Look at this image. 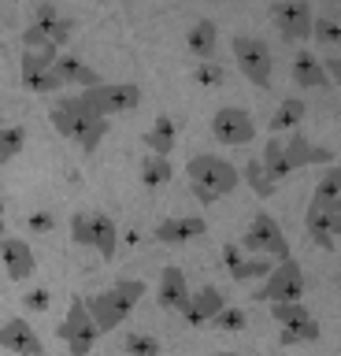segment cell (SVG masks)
<instances>
[{"label":"cell","instance_id":"obj_9","mask_svg":"<svg viewBox=\"0 0 341 356\" xmlns=\"http://www.w3.org/2000/svg\"><path fill=\"white\" fill-rule=\"evenodd\" d=\"M304 297V271L301 264L293 260H278L274 271L263 278V286L256 289V300H267V305H278V300H301Z\"/></svg>","mask_w":341,"mask_h":356},{"label":"cell","instance_id":"obj_39","mask_svg":"<svg viewBox=\"0 0 341 356\" xmlns=\"http://www.w3.org/2000/svg\"><path fill=\"white\" fill-rule=\"evenodd\" d=\"M52 222H56V219H52L49 211H38V216H30V227H34V230H41V234H45V230H52Z\"/></svg>","mask_w":341,"mask_h":356},{"label":"cell","instance_id":"obj_19","mask_svg":"<svg viewBox=\"0 0 341 356\" xmlns=\"http://www.w3.org/2000/svg\"><path fill=\"white\" fill-rule=\"evenodd\" d=\"M285 156H290L293 171H301V167H326V163H334V152L323 149V145H312L304 134L285 138Z\"/></svg>","mask_w":341,"mask_h":356},{"label":"cell","instance_id":"obj_30","mask_svg":"<svg viewBox=\"0 0 341 356\" xmlns=\"http://www.w3.org/2000/svg\"><path fill=\"white\" fill-rule=\"evenodd\" d=\"M26 145V130L23 127H0V163H12Z\"/></svg>","mask_w":341,"mask_h":356},{"label":"cell","instance_id":"obj_35","mask_svg":"<svg viewBox=\"0 0 341 356\" xmlns=\"http://www.w3.org/2000/svg\"><path fill=\"white\" fill-rule=\"evenodd\" d=\"M315 41H341V15L315 19Z\"/></svg>","mask_w":341,"mask_h":356},{"label":"cell","instance_id":"obj_40","mask_svg":"<svg viewBox=\"0 0 341 356\" xmlns=\"http://www.w3.org/2000/svg\"><path fill=\"white\" fill-rule=\"evenodd\" d=\"M326 71H330V78H334L338 89H341V60H326Z\"/></svg>","mask_w":341,"mask_h":356},{"label":"cell","instance_id":"obj_12","mask_svg":"<svg viewBox=\"0 0 341 356\" xmlns=\"http://www.w3.org/2000/svg\"><path fill=\"white\" fill-rule=\"evenodd\" d=\"M271 19L285 41H308L315 33V15L304 0H282V4H274Z\"/></svg>","mask_w":341,"mask_h":356},{"label":"cell","instance_id":"obj_24","mask_svg":"<svg viewBox=\"0 0 341 356\" xmlns=\"http://www.w3.org/2000/svg\"><path fill=\"white\" fill-rule=\"evenodd\" d=\"M304 97H285L278 108H274V115H271V134H285V130H293V127H301V119H304Z\"/></svg>","mask_w":341,"mask_h":356},{"label":"cell","instance_id":"obj_11","mask_svg":"<svg viewBox=\"0 0 341 356\" xmlns=\"http://www.w3.org/2000/svg\"><path fill=\"white\" fill-rule=\"evenodd\" d=\"M230 49H234V60L241 67V74H245L252 86H263V89L271 86V49L260 38H234Z\"/></svg>","mask_w":341,"mask_h":356},{"label":"cell","instance_id":"obj_13","mask_svg":"<svg viewBox=\"0 0 341 356\" xmlns=\"http://www.w3.org/2000/svg\"><path fill=\"white\" fill-rule=\"evenodd\" d=\"M0 260H4V271L12 282H26V278L38 271V256L23 238H8L4 234V238H0Z\"/></svg>","mask_w":341,"mask_h":356},{"label":"cell","instance_id":"obj_14","mask_svg":"<svg viewBox=\"0 0 341 356\" xmlns=\"http://www.w3.org/2000/svg\"><path fill=\"white\" fill-rule=\"evenodd\" d=\"M223 264H226V271L234 275L238 282H245V278H267L278 260H271V256H256V252L245 256L241 245H223Z\"/></svg>","mask_w":341,"mask_h":356},{"label":"cell","instance_id":"obj_3","mask_svg":"<svg viewBox=\"0 0 341 356\" xmlns=\"http://www.w3.org/2000/svg\"><path fill=\"white\" fill-rule=\"evenodd\" d=\"M141 297H145V282H141V278H123V282H115L112 289L90 297L85 305H90L101 334H112L115 327H123V323H126V316L138 308Z\"/></svg>","mask_w":341,"mask_h":356},{"label":"cell","instance_id":"obj_18","mask_svg":"<svg viewBox=\"0 0 341 356\" xmlns=\"http://www.w3.org/2000/svg\"><path fill=\"white\" fill-rule=\"evenodd\" d=\"M223 308H226L223 293H219L215 286H201V289H197V293L190 297V305L182 308V319L193 323V327H204V323H212Z\"/></svg>","mask_w":341,"mask_h":356},{"label":"cell","instance_id":"obj_15","mask_svg":"<svg viewBox=\"0 0 341 356\" xmlns=\"http://www.w3.org/2000/svg\"><path fill=\"white\" fill-rule=\"evenodd\" d=\"M0 349H8L15 356H45V345H41V338L26 319H8L0 327Z\"/></svg>","mask_w":341,"mask_h":356},{"label":"cell","instance_id":"obj_29","mask_svg":"<svg viewBox=\"0 0 341 356\" xmlns=\"http://www.w3.org/2000/svg\"><path fill=\"white\" fill-rule=\"evenodd\" d=\"M319 319H304V323H293V327H282V345H308V341H319Z\"/></svg>","mask_w":341,"mask_h":356},{"label":"cell","instance_id":"obj_34","mask_svg":"<svg viewBox=\"0 0 341 356\" xmlns=\"http://www.w3.org/2000/svg\"><path fill=\"white\" fill-rule=\"evenodd\" d=\"M245 312H241V308H223V312H219V316L212 319V327H219V330H245Z\"/></svg>","mask_w":341,"mask_h":356},{"label":"cell","instance_id":"obj_7","mask_svg":"<svg viewBox=\"0 0 341 356\" xmlns=\"http://www.w3.org/2000/svg\"><path fill=\"white\" fill-rule=\"evenodd\" d=\"M78 97L97 111V115H104V119L123 115V111H134L141 104V89L134 82H101V86L82 89Z\"/></svg>","mask_w":341,"mask_h":356},{"label":"cell","instance_id":"obj_8","mask_svg":"<svg viewBox=\"0 0 341 356\" xmlns=\"http://www.w3.org/2000/svg\"><path fill=\"white\" fill-rule=\"evenodd\" d=\"M241 249L256 252V256H271V260H290V241H285L282 227L274 222V216H267V211H260V216L249 222V230L241 234Z\"/></svg>","mask_w":341,"mask_h":356},{"label":"cell","instance_id":"obj_37","mask_svg":"<svg viewBox=\"0 0 341 356\" xmlns=\"http://www.w3.org/2000/svg\"><path fill=\"white\" fill-rule=\"evenodd\" d=\"M197 82H204V86H219V82H223V67H215L212 60H204L201 67H197Z\"/></svg>","mask_w":341,"mask_h":356},{"label":"cell","instance_id":"obj_28","mask_svg":"<svg viewBox=\"0 0 341 356\" xmlns=\"http://www.w3.org/2000/svg\"><path fill=\"white\" fill-rule=\"evenodd\" d=\"M241 178H245V182H249V189H252L256 197H263V200H267V197H274V189H278V182L271 178V171L263 167V160H249V167L241 171Z\"/></svg>","mask_w":341,"mask_h":356},{"label":"cell","instance_id":"obj_27","mask_svg":"<svg viewBox=\"0 0 341 356\" xmlns=\"http://www.w3.org/2000/svg\"><path fill=\"white\" fill-rule=\"evenodd\" d=\"M171 175H174V167H171L167 156H156V152H152V156H145V160H141V182H145L149 189L167 186Z\"/></svg>","mask_w":341,"mask_h":356},{"label":"cell","instance_id":"obj_17","mask_svg":"<svg viewBox=\"0 0 341 356\" xmlns=\"http://www.w3.org/2000/svg\"><path fill=\"white\" fill-rule=\"evenodd\" d=\"M204 234H208L204 216H171L156 227V241L160 245H185L193 238H204Z\"/></svg>","mask_w":341,"mask_h":356},{"label":"cell","instance_id":"obj_21","mask_svg":"<svg viewBox=\"0 0 341 356\" xmlns=\"http://www.w3.org/2000/svg\"><path fill=\"white\" fill-rule=\"evenodd\" d=\"M174 141H178V127H174L171 115H160V119L145 130V149L156 152V156H171V152H174Z\"/></svg>","mask_w":341,"mask_h":356},{"label":"cell","instance_id":"obj_25","mask_svg":"<svg viewBox=\"0 0 341 356\" xmlns=\"http://www.w3.org/2000/svg\"><path fill=\"white\" fill-rule=\"evenodd\" d=\"M263 167L271 171L274 182H282L285 175H293L290 156H285V138H282V134H271V141L263 145Z\"/></svg>","mask_w":341,"mask_h":356},{"label":"cell","instance_id":"obj_5","mask_svg":"<svg viewBox=\"0 0 341 356\" xmlns=\"http://www.w3.org/2000/svg\"><path fill=\"white\" fill-rule=\"evenodd\" d=\"M56 334H60V341L67 345L71 356H90L97 338H101V327H97L90 305H85L82 297H71V308H67V316H63V323L56 327Z\"/></svg>","mask_w":341,"mask_h":356},{"label":"cell","instance_id":"obj_31","mask_svg":"<svg viewBox=\"0 0 341 356\" xmlns=\"http://www.w3.org/2000/svg\"><path fill=\"white\" fill-rule=\"evenodd\" d=\"M271 316L278 319L282 327H293V323L312 319V312H308V305H301V300H278V305H271Z\"/></svg>","mask_w":341,"mask_h":356},{"label":"cell","instance_id":"obj_44","mask_svg":"<svg viewBox=\"0 0 341 356\" xmlns=\"http://www.w3.org/2000/svg\"><path fill=\"white\" fill-rule=\"evenodd\" d=\"M215 356H234V353H215Z\"/></svg>","mask_w":341,"mask_h":356},{"label":"cell","instance_id":"obj_2","mask_svg":"<svg viewBox=\"0 0 341 356\" xmlns=\"http://www.w3.org/2000/svg\"><path fill=\"white\" fill-rule=\"evenodd\" d=\"M185 175H190V186L201 204H215V200L230 197L241 182V171L223 156H212V152H197L190 156L185 163Z\"/></svg>","mask_w":341,"mask_h":356},{"label":"cell","instance_id":"obj_10","mask_svg":"<svg viewBox=\"0 0 341 356\" xmlns=\"http://www.w3.org/2000/svg\"><path fill=\"white\" fill-rule=\"evenodd\" d=\"M212 134L219 145H230V149H241V145H252L256 141V119L249 115L245 108H219L212 115Z\"/></svg>","mask_w":341,"mask_h":356},{"label":"cell","instance_id":"obj_16","mask_svg":"<svg viewBox=\"0 0 341 356\" xmlns=\"http://www.w3.org/2000/svg\"><path fill=\"white\" fill-rule=\"evenodd\" d=\"M190 297H193V289H190V282H185V271H182V267H163L160 289H156L160 308H163V312H178V316H182V308L190 305Z\"/></svg>","mask_w":341,"mask_h":356},{"label":"cell","instance_id":"obj_38","mask_svg":"<svg viewBox=\"0 0 341 356\" xmlns=\"http://www.w3.org/2000/svg\"><path fill=\"white\" fill-rule=\"evenodd\" d=\"M26 308L30 312H45L49 308V293H45V289H30V293H26Z\"/></svg>","mask_w":341,"mask_h":356},{"label":"cell","instance_id":"obj_36","mask_svg":"<svg viewBox=\"0 0 341 356\" xmlns=\"http://www.w3.org/2000/svg\"><path fill=\"white\" fill-rule=\"evenodd\" d=\"M45 44H56L49 38V30L45 26H38V22H30L26 33H23V49H45Z\"/></svg>","mask_w":341,"mask_h":356},{"label":"cell","instance_id":"obj_32","mask_svg":"<svg viewBox=\"0 0 341 356\" xmlns=\"http://www.w3.org/2000/svg\"><path fill=\"white\" fill-rule=\"evenodd\" d=\"M326 197H341V167H334V163L323 167V178L315 182L312 200H326Z\"/></svg>","mask_w":341,"mask_h":356},{"label":"cell","instance_id":"obj_6","mask_svg":"<svg viewBox=\"0 0 341 356\" xmlns=\"http://www.w3.org/2000/svg\"><path fill=\"white\" fill-rule=\"evenodd\" d=\"M60 60V44H45V49H26L23 52V86L34 89V93L49 97L63 89V78L56 71Z\"/></svg>","mask_w":341,"mask_h":356},{"label":"cell","instance_id":"obj_1","mask_svg":"<svg viewBox=\"0 0 341 356\" xmlns=\"http://www.w3.org/2000/svg\"><path fill=\"white\" fill-rule=\"evenodd\" d=\"M49 119H52V127H56L67 141L78 145L85 156H93L101 149V141L108 138V122H112V119L97 115L82 97H60L56 104H52Z\"/></svg>","mask_w":341,"mask_h":356},{"label":"cell","instance_id":"obj_33","mask_svg":"<svg viewBox=\"0 0 341 356\" xmlns=\"http://www.w3.org/2000/svg\"><path fill=\"white\" fill-rule=\"evenodd\" d=\"M123 353L126 356H160V341L152 338V334H126Z\"/></svg>","mask_w":341,"mask_h":356},{"label":"cell","instance_id":"obj_22","mask_svg":"<svg viewBox=\"0 0 341 356\" xmlns=\"http://www.w3.org/2000/svg\"><path fill=\"white\" fill-rule=\"evenodd\" d=\"M56 71H60V78H63V86H82V89L101 86V74H97L93 67H85L78 56H60V60H56Z\"/></svg>","mask_w":341,"mask_h":356},{"label":"cell","instance_id":"obj_4","mask_svg":"<svg viewBox=\"0 0 341 356\" xmlns=\"http://www.w3.org/2000/svg\"><path fill=\"white\" fill-rule=\"evenodd\" d=\"M71 238L74 245L97 249L101 260H115V252H119V227L104 211H78V216H71Z\"/></svg>","mask_w":341,"mask_h":356},{"label":"cell","instance_id":"obj_23","mask_svg":"<svg viewBox=\"0 0 341 356\" xmlns=\"http://www.w3.org/2000/svg\"><path fill=\"white\" fill-rule=\"evenodd\" d=\"M185 44H190V52L197 56V60H212V56H215V44H219V26H215L212 19H201V22L190 30Z\"/></svg>","mask_w":341,"mask_h":356},{"label":"cell","instance_id":"obj_20","mask_svg":"<svg viewBox=\"0 0 341 356\" xmlns=\"http://www.w3.org/2000/svg\"><path fill=\"white\" fill-rule=\"evenodd\" d=\"M290 74H293V86H301V89H326L330 82H334L330 71H326V63H319L315 56H308V52H301L293 60Z\"/></svg>","mask_w":341,"mask_h":356},{"label":"cell","instance_id":"obj_42","mask_svg":"<svg viewBox=\"0 0 341 356\" xmlns=\"http://www.w3.org/2000/svg\"><path fill=\"white\" fill-rule=\"evenodd\" d=\"M0 238H4V216H0Z\"/></svg>","mask_w":341,"mask_h":356},{"label":"cell","instance_id":"obj_41","mask_svg":"<svg viewBox=\"0 0 341 356\" xmlns=\"http://www.w3.org/2000/svg\"><path fill=\"white\" fill-rule=\"evenodd\" d=\"M0 127H4V104H0Z\"/></svg>","mask_w":341,"mask_h":356},{"label":"cell","instance_id":"obj_26","mask_svg":"<svg viewBox=\"0 0 341 356\" xmlns=\"http://www.w3.org/2000/svg\"><path fill=\"white\" fill-rule=\"evenodd\" d=\"M34 22L38 26H45L49 30V38L56 41V44H63V41H71V33H74V22L67 19V15H60L52 4H41L38 8V15H34Z\"/></svg>","mask_w":341,"mask_h":356},{"label":"cell","instance_id":"obj_43","mask_svg":"<svg viewBox=\"0 0 341 356\" xmlns=\"http://www.w3.org/2000/svg\"><path fill=\"white\" fill-rule=\"evenodd\" d=\"M0 216H4V197H0Z\"/></svg>","mask_w":341,"mask_h":356}]
</instances>
